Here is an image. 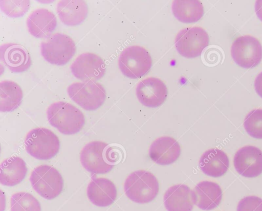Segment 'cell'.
<instances>
[{
  "label": "cell",
  "instance_id": "f1b7e54d",
  "mask_svg": "<svg viewBox=\"0 0 262 211\" xmlns=\"http://www.w3.org/2000/svg\"><path fill=\"white\" fill-rule=\"evenodd\" d=\"M254 85L256 93L262 98V72L256 76Z\"/></svg>",
  "mask_w": 262,
  "mask_h": 211
},
{
  "label": "cell",
  "instance_id": "484cf974",
  "mask_svg": "<svg viewBox=\"0 0 262 211\" xmlns=\"http://www.w3.org/2000/svg\"><path fill=\"white\" fill-rule=\"evenodd\" d=\"M244 126L250 136L262 139V109L250 111L245 118Z\"/></svg>",
  "mask_w": 262,
  "mask_h": 211
},
{
  "label": "cell",
  "instance_id": "9c48e42d",
  "mask_svg": "<svg viewBox=\"0 0 262 211\" xmlns=\"http://www.w3.org/2000/svg\"><path fill=\"white\" fill-rule=\"evenodd\" d=\"M209 41L208 33L204 29L192 27L183 29L177 34L174 45L181 56L192 58L201 55Z\"/></svg>",
  "mask_w": 262,
  "mask_h": 211
},
{
  "label": "cell",
  "instance_id": "5bb4252c",
  "mask_svg": "<svg viewBox=\"0 0 262 211\" xmlns=\"http://www.w3.org/2000/svg\"><path fill=\"white\" fill-rule=\"evenodd\" d=\"M0 59L14 73L26 71L31 64V58L26 49L14 43H7L1 45Z\"/></svg>",
  "mask_w": 262,
  "mask_h": 211
},
{
  "label": "cell",
  "instance_id": "83f0119b",
  "mask_svg": "<svg viewBox=\"0 0 262 211\" xmlns=\"http://www.w3.org/2000/svg\"><path fill=\"white\" fill-rule=\"evenodd\" d=\"M237 211H262V199L255 196L245 197L239 201Z\"/></svg>",
  "mask_w": 262,
  "mask_h": 211
},
{
  "label": "cell",
  "instance_id": "e0dca14e",
  "mask_svg": "<svg viewBox=\"0 0 262 211\" xmlns=\"http://www.w3.org/2000/svg\"><path fill=\"white\" fill-rule=\"evenodd\" d=\"M87 196L90 201L100 207L111 205L117 198V189L114 183L105 178L91 180L87 187Z\"/></svg>",
  "mask_w": 262,
  "mask_h": 211
},
{
  "label": "cell",
  "instance_id": "603a6c76",
  "mask_svg": "<svg viewBox=\"0 0 262 211\" xmlns=\"http://www.w3.org/2000/svg\"><path fill=\"white\" fill-rule=\"evenodd\" d=\"M171 9L174 17L184 23L196 22L204 14L203 6L198 0H175Z\"/></svg>",
  "mask_w": 262,
  "mask_h": 211
},
{
  "label": "cell",
  "instance_id": "d4e9b609",
  "mask_svg": "<svg viewBox=\"0 0 262 211\" xmlns=\"http://www.w3.org/2000/svg\"><path fill=\"white\" fill-rule=\"evenodd\" d=\"M11 211H41L39 201L31 194L18 192L10 199Z\"/></svg>",
  "mask_w": 262,
  "mask_h": 211
},
{
  "label": "cell",
  "instance_id": "f546056e",
  "mask_svg": "<svg viewBox=\"0 0 262 211\" xmlns=\"http://www.w3.org/2000/svg\"><path fill=\"white\" fill-rule=\"evenodd\" d=\"M255 11L257 17L262 21V0L256 1Z\"/></svg>",
  "mask_w": 262,
  "mask_h": 211
},
{
  "label": "cell",
  "instance_id": "3957f363",
  "mask_svg": "<svg viewBox=\"0 0 262 211\" xmlns=\"http://www.w3.org/2000/svg\"><path fill=\"white\" fill-rule=\"evenodd\" d=\"M126 196L138 203H147L152 201L159 191L158 181L151 173L138 170L131 173L124 182Z\"/></svg>",
  "mask_w": 262,
  "mask_h": 211
},
{
  "label": "cell",
  "instance_id": "5b68a950",
  "mask_svg": "<svg viewBox=\"0 0 262 211\" xmlns=\"http://www.w3.org/2000/svg\"><path fill=\"white\" fill-rule=\"evenodd\" d=\"M30 181L33 189L47 200L57 197L63 187V180L60 173L46 165L35 168L31 173Z\"/></svg>",
  "mask_w": 262,
  "mask_h": 211
},
{
  "label": "cell",
  "instance_id": "9a60e30c",
  "mask_svg": "<svg viewBox=\"0 0 262 211\" xmlns=\"http://www.w3.org/2000/svg\"><path fill=\"white\" fill-rule=\"evenodd\" d=\"M181 148L179 143L170 136H162L156 139L150 145L149 156L160 165H168L179 157Z\"/></svg>",
  "mask_w": 262,
  "mask_h": 211
},
{
  "label": "cell",
  "instance_id": "277c9868",
  "mask_svg": "<svg viewBox=\"0 0 262 211\" xmlns=\"http://www.w3.org/2000/svg\"><path fill=\"white\" fill-rule=\"evenodd\" d=\"M25 148L33 157L48 160L59 151L60 142L57 136L46 128H36L30 130L25 140Z\"/></svg>",
  "mask_w": 262,
  "mask_h": 211
},
{
  "label": "cell",
  "instance_id": "4316f807",
  "mask_svg": "<svg viewBox=\"0 0 262 211\" xmlns=\"http://www.w3.org/2000/svg\"><path fill=\"white\" fill-rule=\"evenodd\" d=\"M30 1L28 0H0L1 10L12 18L23 16L29 10Z\"/></svg>",
  "mask_w": 262,
  "mask_h": 211
},
{
  "label": "cell",
  "instance_id": "2e32d148",
  "mask_svg": "<svg viewBox=\"0 0 262 211\" xmlns=\"http://www.w3.org/2000/svg\"><path fill=\"white\" fill-rule=\"evenodd\" d=\"M55 15L49 10L39 8L28 16L27 25L29 33L39 38H48L57 27Z\"/></svg>",
  "mask_w": 262,
  "mask_h": 211
},
{
  "label": "cell",
  "instance_id": "8992f818",
  "mask_svg": "<svg viewBox=\"0 0 262 211\" xmlns=\"http://www.w3.org/2000/svg\"><path fill=\"white\" fill-rule=\"evenodd\" d=\"M40 52L43 58L49 63L63 65L67 63L74 55L76 45L69 36L56 33L41 42Z\"/></svg>",
  "mask_w": 262,
  "mask_h": 211
},
{
  "label": "cell",
  "instance_id": "ffe728a7",
  "mask_svg": "<svg viewBox=\"0 0 262 211\" xmlns=\"http://www.w3.org/2000/svg\"><path fill=\"white\" fill-rule=\"evenodd\" d=\"M229 166V160L223 151L212 148L206 151L199 160V167L205 174L212 177L224 175Z\"/></svg>",
  "mask_w": 262,
  "mask_h": 211
},
{
  "label": "cell",
  "instance_id": "cb8c5ba5",
  "mask_svg": "<svg viewBox=\"0 0 262 211\" xmlns=\"http://www.w3.org/2000/svg\"><path fill=\"white\" fill-rule=\"evenodd\" d=\"M23 94L21 87L15 82L4 80L0 82V111L10 112L20 104Z\"/></svg>",
  "mask_w": 262,
  "mask_h": 211
},
{
  "label": "cell",
  "instance_id": "30bf717a",
  "mask_svg": "<svg viewBox=\"0 0 262 211\" xmlns=\"http://www.w3.org/2000/svg\"><path fill=\"white\" fill-rule=\"evenodd\" d=\"M231 54L235 62L245 68L257 66L262 59V45L250 35L237 37L232 44Z\"/></svg>",
  "mask_w": 262,
  "mask_h": 211
},
{
  "label": "cell",
  "instance_id": "8fae6325",
  "mask_svg": "<svg viewBox=\"0 0 262 211\" xmlns=\"http://www.w3.org/2000/svg\"><path fill=\"white\" fill-rule=\"evenodd\" d=\"M73 75L83 82L95 81L104 75L105 64L102 59L92 53L79 55L70 66Z\"/></svg>",
  "mask_w": 262,
  "mask_h": 211
},
{
  "label": "cell",
  "instance_id": "ba28073f",
  "mask_svg": "<svg viewBox=\"0 0 262 211\" xmlns=\"http://www.w3.org/2000/svg\"><path fill=\"white\" fill-rule=\"evenodd\" d=\"M67 92L74 102L88 111L99 108L106 98L104 87L95 81L72 83L68 86Z\"/></svg>",
  "mask_w": 262,
  "mask_h": 211
},
{
  "label": "cell",
  "instance_id": "ac0fdd59",
  "mask_svg": "<svg viewBox=\"0 0 262 211\" xmlns=\"http://www.w3.org/2000/svg\"><path fill=\"white\" fill-rule=\"evenodd\" d=\"M194 204L204 210L216 208L221 203L222 191L220 185L210 181H202L192 190Z\"/></svg>",
  "mask_w": 262,
  "mask_h": 211
},
{
  "label": "cell",
  "instance_id": "7a4b0ae2",
  "mask_svg": "<svg viewBox=\"0 0 262 211\" xmlns=\"http://www.w3.org/2000/svg\"><path fill=\"white\" fill-rule=\"evenodd\" d=\"M47 116L51 125L65 135L78 133L85 123L83 113L72 104L63 101L50 105Z\"/></svg>",
  "mask_w": 262,
  "mask_h": 211
},
{
  "label": "cell",
  "instance_id": "44dd1931",
  "mask_svg": "<svg viewBox=\"0 0 262 211\" xmlns=\"http://www.w3.org/2000/svg\"><path fill=\"white\" fill-rule=\"evenodd\" d=\"M57 13L64 24L75 26L82 23L86 18L88 7L84 1L62 0L57 5Z\"/></svg>",
  "mask_w": 262,
  "mask_h": 211
},
{
  "label": "cell",
  "instance_id": "6da1fadb",
  "mask_svg": "<svg viewBox=\"0 0 262 211\" xmlns=\"http://www.w3.org/2000/svg\"><path fill=\"white\" fill-rule=\"evenodd\" d=\"M82 166L92 174L108 173L117 161V154L112 147L101 141L89 143L82 148L80 155Z\"/></svg>",
  "mask_w": 262,
  "mask_h": 211
},
{
  "label": "cell",
  "instance_id": "52a82bcc",
  "mask_svg": "<svg viewBox=\"0 0 262 211\" xmlns=\"http://www.w3.org/2000/svg\"><path fill=\"white\" fill-rule=\"evenodd\" d=\"M119 67L122 73L130 79L140 78L150 69L152 59L148 52L139 45L125 48L118 59Z\"/></svg>",
  "mask_w": 262,
  "mask_h": 211
},
{
  "label": "cell",
  "instance_id": "7c38bea8",
  "mask_svg": "<svg viewBox=\"0 0 262 211\" xmlns=\"http://www.w3.org/2000/svg\"><path fill=\"white\" fill-rule=\"evenodd\" d=\"M233 163L237 172L247 178L262 173V151L254 146H245L235 153Z\"/></svg>",
  "mask_w": 262,
  "mask_h": 211
},
{
  "label": "cell",
  "instance_id": "4fadbf2b",
  "mask_svg": "<svg viewBox=\"0 0 262 211\" xmlns=\"http://www.w3.org/2000/svg\"><path fill=\"white\" fill-rule=\"evenodd\" d=\"M136 93L139 102L144 106L155 108L161 105L168 95L166 84L160 79L149 77L140 81Z\"/></svg>",
  "mask_w": 262,
  "mask_h": 211
},
{
  "label": "cell",
  "instance_id": "d6986e66",
  "mask_svg": "<svg viewBox=\"0 0 262 211\" xmlns=\"http://www.w3.org/2000/svg\"><path fill=\"white\" fill-rule=\"evenodd\" d=\"M163 199L167 211H192L194 204L192 190L183 184L170 187Z\"/></svg>",
  "mask_w": 262,
  "mask_h": 211
},
{
  "label": "cell",
  "instance_id": "7402d4cb",
  "mask_svg": "<svg viewBox=\"0 0 262 211\" xmlns=\"http://www.w3.org/2000/svg\"><path fill=\"white\" fill-rule=\"evenodd\" d=\"M0 169V183L8 186L20 183L27 173L26 162L18 156H11L4 159L1 164Z\"/></svg>",
  "mask_w": 262,
  "mask_h": 211
}]
</instances>
